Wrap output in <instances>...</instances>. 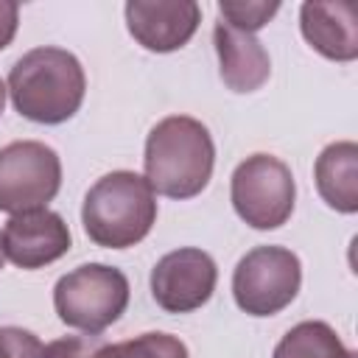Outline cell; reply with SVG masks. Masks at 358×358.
<instances>
[{
  "label": "cell",
  "instance_id": "obj_18",
  "mask_svg": "<svg viewBox=\"0 0 358 358\" xmlns=\"http://www.w3.org/2000/svg\"><path fill=\"white\" fill-rule=\"evenodd\" d=\"M103 344L98 336H64L45 344L42 358H98V350Z\"/></svg>",
  "mask_w": 358,
  "mask_h": 358
},
{
  "label": "cell",
  "instance_id": "obj_2",
  "mask_svg": "<svg viewBox=\"0 0 358 358\" xmlns=\"http://www.w3.org/2000/svg\"><path fill=\"white\" fill-rule=\"evenodd\" d=\"M6 90L22 117L45 126H59L81 109L87 76L81 62L70 50L42 45L22 53L11 64Z\"/></svg>",
  "mask_w": 358,
  "mask_h": 358
},
{
  "label": "cell",
  "instance_id": "obj_3",
  "mask_svg": "<svg viewBox=\"0 0 358 358\" xmlns=\"http://www.w3.org/2000/svg\"><path fill=\"white\" fill-rule=\"evenodd\" d=\"M157 221V196L145 176L112 171L84 196L81 224L87 238L103 249H129L140 243Z\"/></svg>",
  "mask_w": 358,
  "mask_h": 358
},
{
  "label": "cell",
  "instance_id": "obj_14",
  "mask_svg": "<svg viewBox=\"0 0 358 358\" xmlns=\"http://www.w3.org/2000/svg\"><path fill=\"white\" fill-rule=\"evenodd\" d=\"M271 358H358L355 350L344 347L338 333L319 319L294 324L274 347Z\"/></svg>",
  "mask_w": 358,
  "mask_h": 358
},
{
  "label": "cell",
  "instance_id": "obj_13",
  "mask_svg": "<svg viewBox=\"0 0 358 358\" xmlns=\"http://www.w3.org/2000/svg\"><path fill=\"white\" fill-rule=\"evenodd\" d=\"M313 179L322 201L344 215L358 213V145L338 140L322 148L313 165Z\"/></svg>",
  "mask_w": 358,
  "mask_h": 358
},
{
  "label": "cell",
  "instance_id": "obj_16",
  "mask_svg": "<svg viewBox=\"0 0 358 358\" xmlns=\"http://www.w3.org/2000/svg\"><path fill=\"white\" fill-rule=\"evenodd\" d=\"M277 11H280L277 0H221L218 3L221 22L238 31H246V34L260 31Z\"/></svg>",
  "mask_w": 358,
  "mask_h": 358
},
{
  "label": "cell",
  "instance_id": "obj_10",
  "mask_svg": "<svg viewBox=\"0 0 358 358\" xmlns=\"http://www.w3.org/2000/svg\"><path fill=\"white\" fill-rule=\"evenodd\" d=\"M0 238H3L6 260L28 271L56 263L70 252V243H73L64 218L48 207L11 215Z\"/></svg>",
  "mask_w": 358,
  "mask_h": 358
},
{
  "label": "cell",
  "instance_id": "obj_19",
  "mask_svg": "<svg viewBox=\"0 0 358 358\" xmlns=\"http://www.w3.org/2000/svg\"><path fill=\"white\" fill-rule=\"evenodd\" d=\"M17 25H20V6L11 0H0V50H6L14 42Z\"/></svg>",
  "mask_w": 358,
  "mask_h": 358
},
{
  "label": "cell",
  "instance_id": "obj_4",
  "mask_svg": "<svg viewBox=\"0 0 358 358\" xmlns=\"http://www.w3.org/2000/svg\"><path fill=\"white\" fill-rule=\"evenodd\" d=\"M129 305V277L106 263H84L53 285V308L62 324L87 336L103 333Z\"/></svg>",
  "mask_w": 358,
  "mask_h": 358
},
{
  "label": "cell",
  "instance_id": "obj_8",
  "mask_svg": "<svg viewBox=\"0 0 358 358\" xmlns=\"http://www.w3.org/2000/svg\"><path fill=\"white\" fill-rule=\"evenodd\" d=\"M218 282L215 260L196 246H182L151 268V296L165 313H190L210 302Z\"/></svg>",
  "mask_w": 358,
  "mask_h": 358
},
{
  "label": "cell",
  "instance_id": "obj_9",
  "mask_svg": "<svg viewBox=\"0 0 358 358\" xmlns=\"http://www.w3.org/2000/svg\"><path fill=\"white\" fill-rule=\"evenodd\" d=\"M123 14L134 42L151 53L185 48L201 22V8L193 0H129Z\"/></svg>",
  "mask_w": 358,
  "mask_h": 358
},
{
  "label": "cell",
  "instance_id": "obj_7",
  "mask_svg": "<svg viewBox=\"0 0 358 358\" xmlns=\"http://www.w3.org/2000/svg\"><path fill=\"white\" fill-rule=\"evenodd\" d=\"M62 187V159L39 140H17L0 148V213L42 210Z\"/></svg>",
  "mask_w": 358,
  "mask_h": 358
},
{
  "label": "cell",
  "instance_id": "obj_12",
  "mask_svg": "<svg viewBox=\"0 0 358 358\" xmlns=\"http://www.w3.org/2000/svg\"><path fill=\"white\" fill-rule=\"evenodd\" d=\"M213 42H215V53H218L221 81L232 92H255L268 81L271 59L255 34L238 31L218 20L213 28Z\"/></svg>",
  "mask_w": 358,
  "mask_h": 358
},
{
  "label": "cell",
  "instance_id": "obj_15",
  "mask_svg": "<svg viewBox=\"0 0 358 358\" xmlns=\"http://www.w3.org/2000/svg\"><path fill=\"white\" fill-rule=\"evenodd\" d=\"M98 358H190L182 338L171 333H143L129 341L103 344Z\"/></svg>",
  "mask_w": 358,
  "mask_h": 358
},
{
  "label": "cell",
  "instance_id": "obj_20",
  "mask_svg": "<svg viewBox=\"0 0 358 358\" xmlns=\"http://www.w3.org/2000/svg\"><path fill=\"white\" fill-rule=\"evenodd\" d=\"M6 95H8V90H6V84L0 78V115H3V106H6Z\"/></svg>",
  "mask_w": 358,
  "mask_h": 358
},
{
  "label": "cell",
  "instance_id": "obj_17",
  "mask_svg": "<svg viewBox=\"0 0 358 358\" xmlns=\"http://www.w3.org/2000/svg\"><path fill=\"white\" fill-rule=\"evenodd\" d=\"M45 344L22 327H0V358H42Z\"/></svg>",
  "mask_w": 358,
  "mask_h": 358
},
{
  "label": "cell",
  "instance_id": "obj_1",
  "mask_svg": "<svg viewBox=\"0 0 358 358\" xmlns=\"http://www.w3.org/2000/svg\"><path fill=\"white\" fill-rule=\"evenodd\" d=\"M145 182L165 199L199 196L215 168V143L210 129L190 115L162 117L145 137Z\"/></svg>",
  "mask_w": 358,
  "mask_h": 358
},
{
  "label": "cell",
  "instance_id": "obj_21",
  "mask_svg": "<svg viewBox=\"0 0 358 358\" xmlns=\"http://www.w3.org/2000/svg\"><path fill=\"white\" fill-rule=\"evenodd\" d=\"M3 263H6V255H3V238H0V268H3Z\"/></svg>",
  "mask_w": 358,
  "mask_h": 358
},
{
  "label": "cell",
  "instance_id": "obj_5",
  "mask_svg": "<svg viewBox=\"0 0 358 358\" xmlns=\"http://www.w3.org/2000/svg\"><path fill=\"white\" fill-rule=\"evenodd\" d=\"M229 199L243 224L252 229L282 227L296 201V182L291 168L274 154L246 157L229 179Z\"/></svg>",
  "mask_w": 358,
  "mask_h": 358
},
{
  "label": "cell",
  "instance_id": "obj_6",
  "mask_svg": "<svg viewBox=\"0 0 358 358\" xmlns=\"http://www.w3.org/2000/svg\"><path fill=\"white\" fill-rule=\"evenodd\" d=\"M302 285V263L285 246H255L232 271L235 305L249 316H274L285 310Z\"/></svg>",
  "mask_w": 358,
  "mask_h": 358
},
{
  "label": "cell",
  "instance_id": "obj_11",
  "mask_svg": "<svg viewBox=\"0 0 358 358\" xmlns=\"http://www.w3.org/2000/svg\"><path fill=\"white\" fill-rule=\"evenodd\" d=\"M299 31L305 42L330 62H352L358 56L355 3H302Z\"/></svg>",
  "mask_w": 358,
  "mask_h": 358
}]
</instances>
